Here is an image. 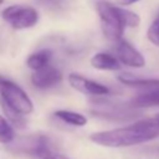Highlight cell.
I'll return each mask as SVG.
<instances>
[{"label":"cell","instance_id":"cell-20","mask_svg":"<svg viewBox=\"0 0 159 159\" xmlns=\"http://www.w3.org/2000/svg\"><path fill=\"white\" fill-rule=\"evenodd\" d=\"M137 1H139V0H117V2L119 5H132V4L137 2Z\"/></svg>","mask_w":159,"mask_h":159},{"label":"cell","instance_id":"cell-19","mask_svg":"<svg viewBox=\"0 0 159 159\" xmlns=\"http://www.w3.org/2000/svg\"><path fill=\"white\" fill-rule=\"evenodd\" d=\"M37 159H70V158H68L67 155H65V154L53 152L51 148H48V149L45 150Z\"/></svg>","mask_w":159,"mask_h":159},{"label":"cell","instance_id":"cell-8","mask_svg":"<svg viewBox=\"0 0 159 159\" xmlns=\"http://www.w3.org/2000/svg\"><path fill=\"white\" fill-rule=\"evenodd\" d=\"M68 83L70 86L84 94H91V96H106L109 93V88L99 82H96L93 80H89L80 73L72 72L68 75Z\"/></svg>","mask_w":159,"mask_h":159},{"label":"cell","instance_id":"cell-2","mask_svg":"<svg viewBox=\"0 0 159 159\" xmlns=\"http://www.w3.org/2000/svg\"><path fill=\"white\" fill-rule=\"evenodd\" d=\"M96 10L104 36L114 42L120 40L125 26L119 12V6L113 5L106 0H99L96 4Z\"/></svg>","mask_w":159,"mask_h":159},{"label":"cell","instance_id":"cell-5","mask_svg":"<svg viewBox=\"0 0 159 159\" xmlns=\"http://www.w3.org/2000/svg\"><path fill=\"white\" fill-rule=\"evenodd\" d=\"M2 20L15 30L34 27L39 21L36 9L25 5H10L1 11Z\"/></svg>","mask_w":159,"mask_h":159},{"label":"cell","instance_id":"cell-11","mask_svg":"<svg viewBox=\"0 0 159 159\" xmlns=\"http://www.w3.org/2000/svg\"><path fill=\"white\" fill-rule=\"evenodd\" d=\"M91 65L92 67L102 71H118L122 63L117 56H113L108 52H98L91 58Z\"/></svg>","mask_w":159,"mask_h":159},{"label":"cell","instance_id":"cell-18","mask_svg":"<svg viewBox=\"0 0 159 159\" xmlns=\"http://www.w3.org/2000/svg\"><path fill=\"white\" fill-rule=\"evenodd\" d=\"M147 37L154 46L159 47V14L149 25L147 30Z\"/></svg>","mask_w":159,"mask_h":159},{"label":"cell","instance_id":"cell-1","mask_svg":"<svg viewBox=\"0 0 159 159\" xmlns=\"http://www.w3.org/2000/svg\"><path fill=\"white\" fill-rule=\"evenodd\" d=\"M157 138H159V113L125 127L96 132L89 135L91 142L107 148L132 147Z\"/></svg>","mask_w":159,"mask_h":159},{"label":"cell","instance_id":"cell-4","mask_svg":"<svg viewBox=\"0 0 159 159\" xmlns=\"http://www.w3.org/2000/svg\"><path fill=\"white\" fill-rule=\"evenodd\" d=\"M89 112L96 116L109 120H129L139 114L138 108L130 106V103H118L108 99H93L91 102Z\"/></svg>","mask_w":159,"mask_h":159},{"label":"cell","instance_id":"cell-14","mask_svg":"<svg viewBox=\"0 0 159 159\" xmlns=\"http://www.w3.org/2000/svg\"><path fill=\"white\" fill-rule=\"evenodd\" d=\"M55 117L58 118L60 120L71 124L73 127H83L87 124V118L82 113L75 112V111H68V109H58L55 113Z\"/></svg>","mask_w":159,"mask_h":159},{"label":"cell","instance_id":"cell-3","mask_svg":"<svg viewBox=\"0 0 159 159\" xmlns=\"http://www.w3.org/2000/svg\"><path fill=\"white\" fill-rule=\"evenodd\" d=\"M0 98L1 103L14 111L27 116L34 112V103L27 93L14 81L0 76Z\"/></svg>","mask_w":159,"mask_h":159},{"label":"cell","instance_id":"cell-7","mask_svg":"<svg viewBox=\"0 0 159 159\" xmlns=\"http://www.w3.org/2000/svg\"><path fill=\"white\" fill-rule=\"evenodd\" d=\"M114 52L122 65L133 68H140L145 66L144 56L128 41L120 39L114 42Z\"/></svg>","mask_w":159,"mask_h":159},{"label":"cell","instance_id":"cell-10","mask_svg":"<svg viewBox=\"0 0 159 159\" xmlns=\"http://www.w3.org/2000/svg\"><path fill=\"white\" fill-rule=\"evenodd\" d=\"M118 81L128 87L140 89L142 92L159 89V78H139L132 73H122L118 76Z\"/></svg>","mask_w":159,"mask_h":159},{"label":"cell","instance_id":"cell-12","mask_svg":"<svg viewBox=\"0 0 159 159\" xmlns=\"http://www.w3.org/2000/svg\"><path fill=\"white\" fill-rule=\"evenodd\" d=\"M51 60H52V51L48 48H42L40 51L29 55V57L26 58V65L30 70L37 71L48 66Z\"/></svg>","mask_w":159,"mask_h":159},{"label":"cell","instance_id":"cell-16","mask_svg":"<svg viewBox=\"0 0 159 159\" xmlns=\"http://www.w3.org/2000/svg\"><path fill=\"white\" fill-rule=\"evenodd\" d=\"M1 104H2V109H4V113H5L6 118L14 125V128H25V125H26L25 116L19 113V112H16V111H14L12 108H10L9 106H6L4 103H1Z\"/></svg>","mask_w":159,"mask_h":159},{"label":"cell","instance_id":"cell-21","mask_svg":"<svg viewBox=\"0 0 159 159\" xmlns=\"http://www.w3.org/2000/svg\"><path fill=\"white\" fill-rule=\"evenodd\" d=\"M4 1H5V0H0V5H1V4L4 2Z\"/></svg>","mask_w":159,"mask_h":159},{"label":"cell","instance_id":"cell-15","mask_svg":"<svg viewBox=\"0 0 159 159\" xmlns=\"http://www.w3.org/2000/svg\"><path fill=\"white\" fill-rule=\"evenodd\" d=\"M16 138L14 125L9 122V119L0 114V143L10 144Z\"/></svg>","mask_w":159,"mask_h":159},{"label":"cell","instance_id":"cell-17","mask_svg":"<svg viewBox=\"0 0 159 159\" xmlns=\"http://www.w3.org/2000/svg\"><path fill=\"white\" fill-rule=\"evenodd\" d=\"M119 12H120V16H122V20L125 27H137L140 24V17L135 12L128 9H124L122 6H119Z\"/></svg>","mask_w":159,"mask_h":159},{"label":"cell","instance_id":"cell-6","mask_svg":"<svg viewBox=\"0 0 159 159\" xmlns=\"http://www.w3.org/2000/svg\"><path fill=\"white\" fill-rule=\"evenodd\" d=\"M9 145V150L12 153H21L32 155L35 158H39L45 150H47L48 147V138L42 134H34V135H25L20 138H15Z\"/></svg>","mask_w":159,"mask_h":159},{"label":"cell","instance_id":"cell-9","mask_svg":"<svg viewBox=\"0 0 159 159\" xmlns=\"http://www.w3.org/2000/svg\"><path fill=\"white\" fill-rule=\"evenodd\" d=\"M62 71L48 65L41 70L34 71V73L31 75V83L39 89H47L60 84L62 82Z\"/></svg>","mask_w":159,"mask_h":159},{"label":"cell","instance_id":"cell-13","mask_svg":"<svg viewBox=\"0 0 159 159\" xmlns=\"http://www.w3.org/2000/svg\"><path fill=\"white\" fill-rule=\"evenodd\" d=\"M130 106L134 108H148V107H155L159 106V89L154 91H147L142 92L134 98L129 101Z\"/></svg>","mask_w":159,"mask_h":159}]
</instances>
